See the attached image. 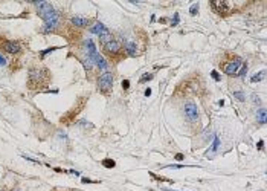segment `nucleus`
Here are the masks:
<instances>
[{
    "label": "nucleus",
    "instance_id": "f257e3e1",
    "mask_svg": "<svg viewBox=\"0 0 267 191\" xmlns=\"http://www.w3.org/2000/svg\"><path fill=\"white\" fill-rule=\"evenodd\" d=\"M35 6H37V12H38L40 19H43V21H44V26H43L44 32H51V31H53L58 26L60 12L51 3L49 2H37Z\"/></svg>",
    "mask_w": 267,
    "mask_h": 191
},
{
    "label": "nucleus",
    "instance_id": "f03ea898",
    "mask_svg": "<svg viewBox=\"0 0 267 191\" xmlns=\"http://www.w3.org/2000/svg\"><path fill=\"white\" fill-rule=\"evenodd\" d=\"M112 86H113V75L112 72H102L98 78V87L102 93H109L112 90Z\"/></svg>",
    "mask_w": 267,
    "mask_h": 191
},
{
    "label": "nucleus",
    "instance_id": "7ed1b4c3",
    "mask_svg": "<svg viewBox=\"0 0 267 191\" xmlns=\"http://www.w3.org/2000/svg\"><path fill=\"white\" fill-rule=\"evenodd\" d=\"M243 64H244V63H243L241 58H235V60H232V61H229V63H226V64L223 66V70H224L226 75H230V77H237Z\"/></svg>",
    "mask_w": 267,
    "mask_h": 191
},
{
    "label": "nucleus",
    "instance_id": "20e7f679",
    "mask_svg": "<svg viewBox=\"0 0 267 191\" xmlns=\"http://www.w3.org/2000/svg\"><path fill=\"white\" fill-rule=\"evenodd\" d=\"M183 112H185V118L188 119L189 122H197L198 121V110H197V106L192 101H188L183 107Z\"/></svg>",
    "mask_w": 267,
    "mask_h": 191
},
{
    "label": "nucleus",
    "instance_id": "39448f33",
    "mask_svg": "<svg viewBox=\"0 0 267 191\" xmlns=\"http://www.w3.org/2000/svg\"><path fill=\"white\" fill-rule=\"evenodd\" d=\"M102 49H104V52H105V54H109V55H118L119 52L122 51V46H121V43H119L118 40L113 38L112 41L102 44Z\"/></svg>",
    "mask_w": 267,
    "mask_h": 191
},
{
    "label": "nucleus",
    "instance_id": "423d86ee",
    "mask_svg": "<svg viewBox=\"0 0 267 191\" xmlns=\"http://www.w3.org/2000/svg\"><path fill=\"white\" fill-rule=\"evenodd\" d=\"M90 32L92 34H96L98 37H102V35H109L110 34V29L107 28L105 25H102L101 21H96L93 26H90Z\"/></svg>",
    "mask_w": 267,
    "mask_h": 191
},
{
    "label": "nucleus",
    "instance_id": "0eeeda50",
    "mask_svg": "<svg viewBox=\"0 0 267 191\" xmlns=\"http://www.w3.org/2000/svg\"><path fill=\"white\" fill-rule=\"evenodd\" d=\"M2 47L8 52V54H12V55L19 54V52L21 51L20 44L17 43V41H12V40H6V41L3 43V46H2Z\"/></svg>",
    "mask_w": 267,
    "mask_h": 191
},
{
    "label": "nucleus",
    "instance_id": "6e6552de",
    "mask_svg": "<svg viewBox=\"0 0 267 191\" xmlns=\"http://www.w3.org/2000/svg\"><path fill=\"white\" fill-rule=\"evenodd\" d=\"M43 78H44V70L31 69V72H29V81H31V84H32V83H40Z\"/></svg>",
    "mask_w": 267,
    "mask_h": 191
},
{
    "label": "nucleus",
    "instance_id": "1a4fd4ad",
    "mask_svg": "<svg viewBox=\"0 0 267 191\" xmlns=\"http://www.w3.org/2000/svg\"><path fill=\"white\" fill-rule=\"evenodd\" d=\"M92 63L95 64V66H96V67L99 69V70H102V72H107V69H109V63H107V61H105L104 58H102V57H101L99 54H98V55L95 57V58L92 60Z\"/></svg>",
    "mask_w": 267,
    "mask_h": 191
},
{
    "label": "nucleus",
    "instance_id": "9d476101",
    "mask_svg": "<svg viewBox=\"0 0 267 191\" xmlns=\"http://www.w3.org/2000/svg\"><path fill=\"white\" fill-rule=\"evenodd\" d=\"M124 49L127 51V54L130 57L137 55V47H136L134 41H131V40H125V41H124Z\"/></svg>",
    "mask_w": 267,
    "mask_h": 191
},
{
    "label": "nucleus",
    "instance_id": "9b49d317",
    "mask_svg": "<svg viewBox=\"0 0 267 191\" xmlns=\"http://www.w3.org/2000/svg\"><path fill=\"white\" fill-rule=\"evenodd\" d=\"M70 23H72L73 26H77V28H86V26L89 25V19H86V17H79V15H75L70 19Z\"/></svg>",
    "mask_w": 267,
    "mask_h": 191
},
{
    "label": "nucleus",
    "instance_id": "f8f14e48",
    "mask_svg": "<svg viewBox=\"0 0 267 191\" xmlns=\"http://www.w3.org/2000/svg\"><path fill=\"white\" fill-rule=\"evenodd\" d=\"M211 5H212L214 11H215L217 14H224V12L229 11V8L224 2H211Z\"/></svg>",
    "mask_w": 267,
    "mask_h": 191
},
{
    "label": "nucleus",
    "instance_id": "ddd939ff",
    "mask_svg": "<svg viewBox=\"0 0 267 191\" xmlns=\"http://www.w3.org/2000/svg\"><path fill=\"white\" fill-rule=\"evenodd\" d=\"M218 148H220V138H218V135H214V144L211 147V152H209V156L215 154L217 152H218Z\"/></svg>",
    "mask_w": 267,
    "mask_h": 191
},
{
    "label": "nucleus",
    "instance_id": "4468645a",
    "mask_svg": "<svg viewBox=\"0 0 267 191\" xmlns=\"http://www.w3.org/2000/svg\"><path fill=\"white\" fill-rule=\"evenodd\" d=\"M256 121L260 124H266V109H260L256 112Z\"/></svg>",
    "mask_w": 267,
    "mask_h": 191
},
{
    "label": "nucleus",
    "instance_id": "2eb2a0df",
    "mask_svg": "<svg viewBox=\"0 0 267 191\" xmlns=\"http://www.w3.org/2000/svg\"><path fill=\"white\" fill-rule=\"evenodd\" d=\"M264 77H266V70H261V72L253 75V77L250 78V81L252 83H258V81H261V79H264Z\"/></svg>",
    "mask_w": 267,
    "mask_h": 191
},
{
    "label": "nucleus",
    "instance_id": "dca6fc26",
    "mask_svg": "<svg viewBox=\"0 0 267 191\" xmlns=\"http://www.w3.org/2000/svg\"><path fill=\"white\" fill-rule=\"evenodd\" d=\"M83 64H84V67H86V70H92V67H93V63H92V60L89 58V57L83 58Z\"/></svg>",
    "mask_w": 267,
    "mask_h": 191
},
{
    "label": "nucleus",
    "instance_id": "f3484780",
    "mask_svg": "<svg viewBox=\"0 0 267 191\" xmlns=\"http://www.w3.org/2000/svg\"><path fill=\"white\" fill-rule=\"evenodd\" d=\"M102 165L105 168H113L116 164H115V161H112V159H105V161H102Z\"/></svg>",
    "mask_w": 267,
    "mask_h": 191
},
{
    "label": "nucleus",
    "instance_id": "a211bd4d",
    "mask_svg": "<svg viewBox=\"0 0 267 191\" xmlns=\"http://www.w3.org/2000/svg\"><path fill=\"white\" fill-rule=\"evenodd\" d=\"M189 14L191 15H197L198 14V3H194V5L189 8Z\"/></svg>",
    "mask_w": 267,
    "mask_h": 191
},
{
    "label": "nucleus",
    "instance_id": "6ab92c4d",
    "mask_svg": "<svg viewBox=\"0 0 267 191\" xmlns=\"http://www.w3.org/2000/svg\"><path fill=\"white\" fill-rule=\"evenodd\" d=\"M99 40H101V44H105V43L112 41V40H113V37L109 34V35H102V37H99Z\"/></svg>",
    "mask_w": 267,
    "mask_h": 191
},
{
    "label": "nucleus",
    "instance_id": "aec40b11",
    "mask_svg": "<svg viewBox=\"0 0 267 191\" xmlns=\"http://www.w3.org/2000/svg\"><path fill=\"white\" fill-rule=\"evenodd\" d=\"M246 73H247V64L244 63V64L241 66V69H240V72H238L237 77H246Z\"/></svg>",
    "mask_w": 267,
    "mask_h": 191
},
{
    "label": "nucleus",
    "instance_id": "412c9836",
    "mask_svg": "<svg viewBox=\"0 0 267 191\" xmlns=\"http://www.w3.org/2000/svg\"><path fill=\"white\" fill-rule=\"evenodd\" d=\"M234 96H235L238 101H244V100H246V96H244L243 92H234Z\"/></svg>",
    "mask_w": 267,
    "mask_h": 191
},
{
    "label": "nucleus",
    "instance_id": "4be33fe9",
    "mask_svg": "<svg viewBox=\"0 0 267 191\" xmlns=\"http://www.w3.org/2000/svg\"><path fill=\"white\" fill-rule=\"evenodd\" d=\"M179 21H180V17H179V14H174V17H172V20H171V26H177L179 25Z\"/></svg>",
    "mask_w": 267,
    "mask_h": 191
},
{
    "label": "nucleus",
    "instance_id": "5701e85b",
    "mask_svg": "<svg viewBox=\"0 0 267 191\" xmlns=\"http://www.w3.org/2000/svg\"><path fill=\"white\" fill-rule=\"evenodd\" d=\"M150 79H153V75L151 73H145V75H142V78L139 79L140 83H145V81H150Z\"/></svg>",
    "mask_w": 267,
    "mask_h": 191
},
{
    "label": "nucleus",
    "instance_id": "b1692460",
    "mask_svg": "<svg viewBox=\"0 0 267 191\" xmlns=\"http://www.w3.org/2000/svg\"><path fill=\"white\" fill-rule=\"evenodd\" d=\"M55 49H58V47H49V49H46V51H43L41 52V58H44V57H46L47 54H51V52H53Z\"/></svg>",
    "mask_w": 267,
    "mask_h": 191
},
{
    "label": "nucleus",
    "instance_id": "393cba45",
    "mask_svg": "<svg viewBox=\"0 0 267 191\" xmlns=\"http://www.w3.org/2000/svg\"><path fill=\"white\" fill-rule=\"evenodd\" d=\"M211 77H212L214 79H215V81H220V79H221V77H220V73L217 72V70H212V72H211Z\"/></svg>",
    "mask_w": 267,
    "mask_h": 191
},
{
    "label": "nucleus",
    "instance_id": "a878e982",
    "mask_svg": "<svg viewBox=\"0 0 267 191\" xmlns=\"http://www.w3.org/2000/svg\"><path fill=\"white\" fill-rule=\"evenodd\" d=\"M6 63H8V61H6V58H5L3 55H0V66L3 67V66H6Z\"/></svg>",
    "mask_w": 267,
    "mask_h": 191
},
{
    "label": "nucleus",
    "instance_id": "bb28decb",
    "mask_svg": "<svg viewBox=\"0 0 267 191\" xmlns=\"http://www.w3.org/2000/svg\"><path fill=\"white\" fill-rule=\"evenodd\" d=\"M122 87L127 90V89L130 87V81H128V79H124V81H122Z\"/></svg>",
    "mask_w": 267,
    "mask_h": 191
},
{
    "label": "nucleus",
    "instance_id": "cd10ccee",
    "mask_svg": "<svg viewBox=\"0 0 267 191\" xmlns=\"http://www.w3.org/2000/svg\"><path fill=\"white\" fill-rule=\"evenodd\" d=\"M183 158H185V156H183L182 153H177V154H176V159H177V161H183Z\"/></svg>",
    "mask_w": 267,
    "mask_h": 191
},
{
    "label": "nucleus",
    "instance_id": "c85d7f7f",
    "mask_svg": "<svg viewBox=\"0 0 267 191\" xmlns=\"http://www.w3.org/2000/svg\"><path fill=\"white\" fill-rule=\"evenodd\" d=\"M262 147H264V141H260V142H258V148L262 150Z\"/></svg>",
    "mask_w": 267,
    "mask_h": 191
},
{
    "label": "nucleus",
    "instance_id": "c756f323",
    "mask_svg": "<svg viewBox=\"0 0 267 191\" xmlns=\"http://www.w3.org/2000/svg\"><path fill=\"white\" fill-rule=\"evenodd\" d=\"M83 182H84V184H92L93 180H90V179H87V177H83Z\"/></svg>",
    "mask_w": 267,
    "mask_h": 191
},
{
    "label": "nucleus",
    "instance_id": "7c9ffc66",
    "mask_svg": "<svg viewBox=\"0 0 267 191\" xmlns=\"http://www.w3.org/2000/svg\"><path fill=\"white\" fill-rule=\"evenodd\" d=\"M151 95V89H146L145 90V96H150Z\"/></svg>",
    "mask_w": 267,
    "mask_h": 191
},
{
    "label": "nucleus",
    "instance_id": "2f4dec72",
    "mask_svg": "<svg viewBox=\"0 0 267 191\" xmlns=\"http://www.w3.org/2000/svg\"><path fill=\"white\" fill-rule=\"evenodd\" d=\"M163 191H176V190H170V188H163Z\"/></svg>",
    "mask_w": 267,
    "mask_h": 191
}]
</instances>
